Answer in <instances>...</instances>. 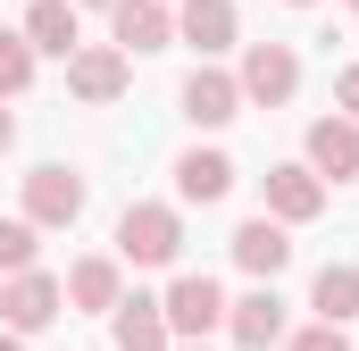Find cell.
<instances>
[{
	"mask_svg": "<svg viewBox=\"0 0 359 351\" xmlns=\"http://www.w3.org/2000/svg\"><path fill=\"white\" fill-rule=\"evenodd\" d=\"M67 301H76V310H117V301H126L117 260H76L67 267Z\"/></svg>",
	"mask_w": 359,
	"mask_h": 351,
	"instance_id": "obj_18",
	"label": "cell"
},
{
	"mask_svg": "<svg viewBox=\"0 0 359 351\" xmlns=\"http://www.w3.org/2000/svg\"><path fill=\"white\" fill-rule=\"evenodd\" d=\"M301 168L318 176V184H326V176L351 184V176H359V126H351V117H318V126L301 134Z\"/></svg>",
	"mask_w": 359,
	"mask_h": 351,
	"instance_id": "obj_6",
	"label": "cell"
},
{
	"mask_svg": "<svg viewBox=\"0 0 359 351\" xmlns=\"http://www.w3.org/2000/svg\"><path fill=\"white\" fill-rule=\"evenodd\" d=\"M0 351H25V335H8V326H0Z\"/></svg>",
	"mask_w": 359,
	"mask_h": 351,
	"instance_id": "obj_24",
	"label": "cell"
},
{
	"mask_svg": "<svg viewBox=\"0 0 359 351\" xmlns=\"http://www.w3.org/2000/svg\"><path fill=\"white\" fill-rule=\"evenodd\" d=\"M92 8H117V0H92Z\"/></svg>",
	"mask_w": 359,
	"mask_h": 351,
	"instance_id": "obj_27",
	"label": "cell"
},
{
	"mask_svg": "<svg viewBox=\"0 0 359 351\" xmlns=\"http://www.w3.org/2000/svg\"><path fill=\"white\" fill-rule=\"evenodd\" d=\"M226 335L243 351H276L284 343V301H276V284H251L243 301H226Z\"/></svg>",
	"mask_w": 359,
	"mask_h": 351,
	"instance_id": "obj_9",
	"label": "cell"
},
{
	"mask_svg": "<svg viewBox=\"0 0 359 351\" xmlns=\"http://www.w3.org/2000/svg\"><path fill=\"white\" fill-rule=\"evenodd\" d=\"M84 218V176L76 168H34L25 176V226L50 234V226H76Z\"/></svg>",
	"mask_w": 359,
	"mask_h": 351,
	"instance_id": "obj_5",
	"label": "cell"
},
{
	"mask_svg": "<svg viewBox=\"0 0 359 351\" xmlns=\"http://www.w3.org/2000/svg\"><path fill=\"white\" fill-rule=\"evenodd\" d=\"M309 310H318V326H343V318H359V260H326V267H318Z\"/></svg>",
	"mask_w": 359,
	"mask_h": 351,
	"instance_id": "obj_15",
	"label": "cell"
},
{
	"mask_svg": "<svg viewBox=\"0 0 359 351\" xmlns=\"http://www.w3.org/2000/svg\"><path fill=\"white\" fill-rule=\"evenodd\" d=\"M25 84H34V51H25V34H0V100H17Z\"/></svg>",
	"mask_w": 359,
	"mask_h": 351,
	"instance_id": "obj_20",
	"label": "cell"
},
{
	"mask_svg": "<svg viewBox=\"0 0 359 351\" xmlns=\"http://www.w3.org/2000/svg\"><path fill=\"white\" fill-rule=\"evenodd\" d=\"M59 310H67V284H59V276H42V267H25V276H8V284H0V326H8V335H42Z\"/></svg>",
	"mask_w": 359,
	"mask_h": 351,
	"instance_id": "obj_3",
	"label": "cell"
},
{
	"mask_svg": "<svg viewBox=\"0 0 359 351\" xmlns=\"http://www.w3.org/2000/svg\"><path fill=\"white\" fill-rule=\"evenodd\" d=\"M318 209H326V184L301 168V159L268 168V209H259V218H276V226H309Z\"/></svg>",
	"mask_w": 359,
	"mask_h": 351,
	"instance_id": "obj_8",
	"label": "cell"
},
{
	"mask_svg": "<svg viewBox=\"0 0 359 351\" xmlns=\"http://www.w3.org/2000/svg\"><path fill=\"white\" fill-rule=\"evenodd\" d=\"M176 351H209V343H176Z\"/></svg>",
	"mask_w": 359,
	"mask_h": 351,
	"instance_id": "obj_25",
	"label": "cell"
},
{
	"mask_svg": "<svg viewBox=\"0 0 359 351\" xmlns=\"http://www.w3.org/2000/svg\"><path fill=\"white\" fill-rule=\"evenodd\" d=\"M109 326H117V343H109V351H176V335H168V310H159L151 293H126V301L109 310Z\"/></svg>",
	"mask_w": 359,
	"mask_h": 351,
	"instance_id": "obj_12",
	"label": "cell"
},
{
	"mask_svg": "<svg viewBox=\"0 0 359 351\" xmlns=\"http://www.w3.org/2000/svg\"><path fill=\"white\" fill-rule=\"evenodd\" d=\"M176 251H184V218L168 201H134L117 218V260L126 267H176Z\"/></svg>",
	"mask_w": 359,
	"mask_h": 351,
	"instance_id": "obj_1",
	"label": "cell"
},
{
	"mask_svg": "<svg viewBox=\"0 0 359 351\" xmlns=\"http://www.w3.org/2000/svg\"><path fill=\"white\" fill-rule=\"evenodd\" d=\"M351 8H359V0H351Z\"/></svg>",
	"mask_w": 359,
	"mask_h": 351,
	"instance_id": "obj_29",
	"label": "cell"
},
{
	"mask_svg": "<svg viewBox=\"0 0 359 351\" xmlns=\"http://www.w3.org/2000/svg\"><path fill=\"white\" fill-rule=\"evenodd\" d=\"M176 34L201 51V59H217V51H234V0H184Z\"/></svg>",
	"mask_w": 359,
	"mask_h": 351,
	"instance_id": "obj_16",
	"label": "cell"
},
{
	"mask_svg": "<svg viewBox=\"0 0 359 351\" xmlns=\"http://www.w3.org/2000/svg\"><path fill=\"white\" fill-rule=\"evenodd\" d=\"M8 143H17V117H8V109H0V151H8Z\"/></svg>",
	"mask_w": 359,
	"mask_h": 351,
	"instance_id": "obj_23",
	"label": "cell"
},
{
	"mask_svg": "<svg viewBox=\"0 0 359 351\" xmlns=\"http://www.w3.org/2000/svg\"><path fill=\"white\" fill-rule=\"evenodd\" d=\"M67 92L92 100V109L117 100V92H126V51H117V42H84V51L67 59Z\"/></svg>",
	"mask_w": 359,
	"mask_h": 351,
	"instance_id": "obj_10",
	"label": "cell"
},
{
	"mask_svg": "<svg viewBox=\"0 0 359 351\" xmlns=\"http://www.w3.org/2000/svg\"><path fill=\"white\" fill-rule=\"evenodd\" d=\"M159 8H168V0H159Z\"/></svg>",
	"mask_w": 359,
	"mask_h": 351,
	"instance_id": "obj_28",
	"label": "cell"
},
{
	"mask_svg": "<svg viewBox=\"0 0 359 351\" xmlns=\"http://www.w3.org/2000/svg\"><path fill=\"white\" fill-rule=\"evenodd\" d=\"M176 100H184V117H192L201 134H217V126H234V117H243V84H234L226 67H192Z\"/></svg>",
	"mask_w": 359,
	"mask_h": 351,
	"instance_id": "obj_7",
	"label": "cell"
},
{
	"mask_svg": "<svg viewBox=\"0 0 359 351\" xmlns=\"http://www.w3.org/2000/svg\"><path fill=\"white\" fill-rule=\"evenodd\" d=\"M34 251H42V234H34L25 218H0V276H25Z\"/></svg>",
	"mask_w": 359,
	"mask_h": 351,
	"instance_id": "obj_19",
	"label": "cell"
},
{
	"mask_svg": "<svg viewBox=\"0 0 359 351\" xmlns=\"http://www.w3.org/2000/svg\"><path fill=\"white\" fill-rule=\"evenodd\" d=\"M234 84H243V100H259V109H284V100L301 92V59H292V42H251Z\"/></svg>",
	"mask_w": 359,
	"mask_h": 351,
	"instance_id": "obj_4",
	"label": "cell"
},
{
	"mask_svg": "<svg viewBox=\"0 0 359 351\" xmlns=\"http://www.w3.org/2000/svg\"><path fill=\"white\" fill-rule=\"evenodd\" d=\"M292 8H318V0H292Z\"/></svg>",
	"mask_w": 359,
	"mask_h": 351,
	"instance_id": "obj_26",
	"label": "cell"
},
{
	"mask_svg": "<svg viewBox=\"0 0 359 351\" xmlns=\"http://www.w3.org/2000/svg\"><path fill=\"white\" fill-rule=\"evenodd\" d=\"M176 192H184V201H226V192H234V159L192 143V151L176 159Z\"/></svg>",
	"mask_w": 359,
	"mask_h": 351,
	"instance_id": "obj_17",
	"label": "cell"
},
{
	"mask_svg": "<svg viewBox=\"0 0 359 351\" xmlns=\"http://www.w3.org/2000/svg\"><path fill=\"white\" fill-rule=\"evenodd\" d=\"M284 351H351V335H343V326H301Z\"/></svg>",
	"mask_w": 359,
	"mask_h": 351,
	"instance_id": "obj_21",
	"label": "cell"
},
{
	"mask_svg": "<svg viewBox=\"0 0 359 351\" xmlns=\"http://www.w3.org/2000/svg\"><path fill=\"white\" fill-rule=\"evenodd\" d=\"M25 51H34V59H42V51H50V59H76V51H84L76 0H34V8H25Z\"/></svg>",
	"mask_w": 359,
	"mask_h": 351,
	"instance_id": "obj_13",
	"label": "cell"
},
{
	"mask_svg": "<svg viewBox=\"0 0 359 351\" xmlns=\"http://www.w3.org/2000/svg\"><path fill=\"white\" fill-rule=\"evenodd\" d=\"M284 260H292V234H284L276 218H243V226H234V267H243V276L276 284V276H284Z\"/></svg>",
	"mask_w": 359,
	"mask_h": 351,
	"instance_id": "obj_11",
	"label": "cell"
},
{
	"mask_svg": "<svg viewBox=\"0 0 359 351\" xmlns=\"http://www.w3.org/2000/svg\"><path fill=\"white\" fill-rule=\"evenodd\" d=\"M109 25H117V51H126V59H134V51H168V34H176V17H168L159 0H117Z\"/></svg>",
	"mask_w": 359,
	"mask_h": 351,
	"instance_id": "obj_14",
	"label": "cell"
},
{
	"mask_svg": "<svg viewBox=\"0 0 359 351\" xmlns=\"http://www.w3.org/2000/svg\"><path fill=\"white\" fill-rule=\"evenodd\" d=\"M159 310H168V335H176V343H209V335L226 326V293H217V276H201V267H184L176 284L159 293Z\"/></svg>",
	"mask_w": 359,
	"mask_h": 351,
	"instance_id": "obj_2",
	"label": "cell"
},
{
	"mask_svg": "<svg viewBox=\"0 0 359 351\" xmlns=\"http://www.w3.org/2000/svg\"><path fill=\"white\" fill-rule=\"evenodd\" d=\"M334 117H351V126H359V67L334 76Z\"/></svg>",
	"mask_w": 359,
	"mask_h": 351,
	"instance_id": "obj_22",
	"label": "cell"
}]
</instances>
